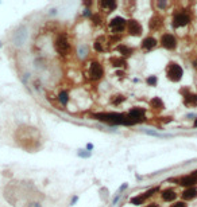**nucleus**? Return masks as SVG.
Masks as SVG:
<instances>
[{"label":"nucleus","instance_id":"1","mask_svg":"<svg viewBox=\"0 0 197 207\" xmlns=\"http://www.w3.org/2000/svg\"><path fill=\"white\" fill-rule=\"evenodd\" d=\"M96 120L104 121L112 125H134L135 122L128 117V114H120V113H99L95 116Z\"/></svg>","mask_w":197,"mask_h":207},{"label":"nucleus","instance_id":"2","mask_svg":"<svg viewBox=\"0 0 197 207\" xmlns=\"http://www.w3.org/2000/svg\"><path fill=\"white\" fill-rule=\"evenodd\" d=\"M54 49L59 55L65 56L70 53V42L65 34H59L54 42Z\"/></svg>","mask_w":197,"mask_h":207},{"label":"nucleus","instance_id":"3","mask_svg":"<svg viewBox=\"0 0 197 207\" xmlns=\"http://www.w3.org/2000/svg\"><path fill=\"white\" fill-rule=\"evenodd\" d=\"M166 75L171 82H178V81H181V78H182L184 70L176 62H170L166 67Z\"/></svg>","mask_w":197,"mask_h":207},{"label":"nucleus","instance_id":"4","mask_svg":"<svg viewBox=\"0 0 197 207\" xmlns=\"http://www.w3.org/2000/svg\"><path fill=\"white\" fill-rule=\"evenodd\" d=\"M104 75V69L100 62H92L88 69V77L92 81H100Z\"/></svg>","mask_w":197,"mask_h":207},{"label":"nucleus","instance_id":"5","mask_svg":"<svg viewBox=\"0 0 197 207\" xmlns=\"http://www.w3.org/2000/svg\"><path fill=\"white\" fill-rule=\"evenodd\" d=\"M190 22V16L186 14V12H177L174 14L173 16V27L174 28H178V27H184L186 24H189Z\"/></svg>","mask_w":197,"mask_h":207},{"label":"nucleus","instance_id":"6","mask_svg":"<svg viewBox=\"0 0 197 207\" xmlns=\"http://www.w3.org/2000/svg\"><path fill=\"white\" fill-rule=\"evenodd\" d=\"M126 26H127V20L121 16H116L109 22V28L112 30L114 34H119L120 31H123Z\"/></svg>","mask_w":197,"mask_h":207},{"label":"nucleus","instance_id":"7","mask_svg":"<svg viewBox=\"0 0 197 207\" xmlns=\"http://www.w3.org/2000/svg\"><path fill=\"white\" fill-rule=\"evenodd\" d=\"M161 46L167 50H173L177 47V39L173 34H164L161 36Z\"/></svg>","mask_w":197,"mask_h":207},{"label":"nucleus","instance_id":"8","mask_svg":"<svg viewBox=\"0 0 197 207\" xmlns=\"http://www.w3.org/2000/svg\"><path fill=\"white\" fill-rule=\"evenodd\" d=\"M26 38H27L26 27H20L19 30H16L14 32V35H12V42H14L15 46H22L26 42Z\"/></svg>","mask_w":197,"mask_h":207},{"label":"nucleus","instance_id":"9","mask_svg":"<svg viewBox=\"0 0 197 207\" xmlns=\"http://www.w3.org/2000/svg\"><path fill=\"white\" fill-rule=\"evenodd\" d=\"M127 30H128V34L132 36H139L142 34L143 28L140 26V23L135 19H131V20L127 22Z\"/></svg>","mask_w":197,"mask_h":207},{"label":"nucleus","instance_id":"10","mask_svg":"<svg viewBox=\"0 0 197 207\" xmlns=\"http://www.w3.org/2000/svg\"><path fill=\"white\" fill-rule=\"evenodd\" d=\"M128 117L131 118L135 124L145 120V109L142 108H132L130 112H128Z\"/></svg>","mask_w":197,"mask_h":207},{"label":"nucleus","instance_id":"11","mask_svg":"<svg viewBox=\"0 0 197 207\" xmlns=\"http://www.w3.org/2000/svg\"><path fill=\"white\" fill-rule=\"evenodd\" d=\"M184 105L188 108H195L197 106V94L196 93H185L184 94Z\"/></svg>","mask_w":197,"mask_h":207},{"label":"nucleus","instance_id":"12","mask_svg":"<svg viewBox=\"0 0 197 207\" xmlns=\"http://www.w3.org/2000/svg\"><path fill=\"white\" fill-rule=\"evenodd\" d=\"M99 5L101 7V9H104V11L112 12L114 9H116L118 3L115 2V0H101V2L99 3Z\"/></svg>","mask_w":197,"mask_h":207},{"label":"nucleus","instance_id":"13","mask_svg":"<svg viewBox=\"0 0 197 207\" xmlns=\"http://www.w3.org/2000/svg\"><path fill=\"white\" fill-rule=\"evenodd\" d=\"M161 198L165 200V202H173L174 199L177 198V194L173 188H166L161 192Z\"/></svg>","mask_w":197,"mask_h":207},{"label":"nucleus","instance_id":"14","mask_svg":"<svg viewBox=\"0 0 197 207\" xmlns=\"http://www.w3.org/2000/svg\"><path fill=\"white\" fill-rule=\"evenodd\" d=\"M155 46H157V39L153 38V36H147L142 40V47L145 50H147V51L149 50H153Z\"/></svg>","mask_w":197,"mask_h":207},{"label":"nucleus","instance_id":"15","mask_svg":"<svg viewBox=\"0 0 197 207\" xmlns=\"http://www.w3.org/2000/svg\"><path fill=\"white\" fill-rule=\"evenodd\" d=\"M182 199L184 200H192L195 199V198H197V188L196 187H189L186 188L185 191L182 192Z\"/></svg>","mask_w":197,"mask_h":207},{"label":"nucleus","instance_id":"16","mask_svg":"<svg viewBox=\"0 0 197 207\" xmlns=\"http://www.w3.org/2000/svg\"><path fill=\"white\" fill-rule=\"evenodd\" d=\"M196 183H197L196 178L192 176V175H189V176L182 178V179H180V180H178V184H180V186H184V187H188V188L193 187Z\"/></svg>","mask_w":197,"mask_h":207},{"label":"nucleus","instance_id":"17","mask_svg":"<svg viewBox=\"0 0 197 207\" xmlns=\"http://www.w3.org/2000/svg\"><path fill=\"white\" fill-rule=\"evenodd\" d=\"M150 106H151V109H154V110H161V109L165 108V104L159 97H153V98L150 100Z\"/></svg>","mask_w":197,"mask_h":207},{"label":"nucleus","instance_id":"18","mask_svg":"<svg viewBox=\"0 0 197 207\" xmlns=\"http://www.w3.org/2000/svg\"><path fill=\"white\" fill-rule=\"evenodd\" d=\"M88 54H89V47H88V45H79L77 46V56H79L80 59H84V58H86L88 56Z\"/></svg>","mask_w":197,"mask_h":207},{"label":"nucleus","instance_id":"19","mask_svg":"<svg viewBox=\"0 0 197 207\" xmlns=\"http://www.w3.org/2000/svg\"><path fill=\"white\" fill-rule=\"evenodd\" d=\"M116 50L120 53V55H123V56H130L134 54V49H131V47H128L126 45H118Z\"/></svg>","mask_w":197,"mask_h":207},{"label":"nucleus","instance_id":"20","mask_svg":"<svg viewBox=\"0 0 197 207\" xmlns=\"http://www.w3.org/2000/svg\"><path fill=\"white\" fill-rule=\"evenodd\" d=\"M162 18L161 16H153L151 19H150V23H149V27H150V30H157V28H159V26L162 24Z\"/></svg>","mask_w":197,"mask_h":207},{"label":"nucleus","instance_id":"21","mask_svg":"<svg viewBox=\"0 0 197 207\" xmlns=\"http://www.w3.org/2000/svg\"><path fill=\"white\" fill-rule=\"evenodd\" d=\"M104 39H105V38H99V39L95 42V50H96V51H99V53L105 51L104 43H109V40H108V42H104Z\"/></svg>","mask_w":197,"mask_h":207},{"label":"nucleus","instance_id":"22","mask_svg":"<svg viewBox=\"0 0 197 207\" xmlns=\"http://www.w3.org/2000/svg\"><path fill=\"white\" fill-rule=\"evenodd\" d=\"M58 101L61 102L62 105H66V104L69 102V93H68L66 90H62V92L58 94Z\"/></svg>","mask_w":197,"mask_h":207},{"label":"nucleus","instance_id":"23","mask_svg":"<svg viewBox=\"0 0 197 207\" xmlns=\"http://www.w3.org/2000/svg\"><path fill=\"white\" fill-rule=\"evenodd\" d=\"M111 63L115 67H123L126 65V61L123 58H111Z\"/></svg>","mask_w":197,"mask_h":207},{"label":"nucleus","instance_id":"24","mask_svg":"<svg viewBox=\"0 0 197 207\" xmlns=\"http://www.w3.org/2000/svg\"><path fill=\"white\" fill-rule=\"evenodd\" d=\"M123 101H126V97L121 96V94H118V96H114L111 98V102L114 104V105H119V104H121Z\"/></svg>","mask_w":197,"mask_h":207},{"label":"nucleus","instance_id":"25","mask_svg":"<svg viewBox=\"0 0 197 207\" xmlns=\"http://www.w3.org/2000/svg\"><path fill=\"white\" fill-rule=\"evenodd\" d=\"M145 200L146 199L143 198V195H138V196H135V198H131V203H132V205H136V206L142 205Z\"/></svg>","mask_w":197,"mask_h":207},{"label":"nucleus","instance_id":"26","mask_svg":"<svg viewBox=\"0 0 197 207\" xmlns=\"http://www.w3.org/2000/svg\"><path fill=\"white\" fill-rule=\"evenodd\" d=\"M158 82V78L155 77V75H150V77L146 78V83L149 85V86H155Z\"/></svg>","mask_w":197,"mask_h":207},{"label":"nucleus","instance_id":"27","mask_svg":"<svg viewBox=\"0 0 197 207\" xmlns=\"http://www.w3.org/2000/svg\"><path fill=\"white\" fill-rule=\"evenodd\" d=\"M143 132H145V133H147V134H150V136H155V137H170L169 134H161V133H158V132L149 131V129H143Z\"/></svg>","mask_w":197,"mask_h":207},{"label":"nucleus","instance_id":"28","mask_svg":"<svg viewBox=\"0 0 197 207\" xmlns=\"http://www.w3.org/2000/svg\"><path fill=\"white\" fill-rule=\"evenodd\" d=\"M92 22H93V24H95V26H99V24H101V15H99V14H95V15H92Z\"/></svg>","mask_w":197,"mask_h":207},{"label":"nucleus","instance_id":"29","mask_svg":"<svg viewBox=\"0 0 197 207\" xmlns=\"http://www.w3.org/2000/svg\"><path fill=\"white\" fill-rule=\"evenodd\" d=\"M155 191H158V188H151V190H149L147 192H145L143 194V198H145V199H147V198H150L151 195H154V192Z\"/></svg>","mask_w":197,"mask_h":207},{"label":"nucleus","instance_id":"30","mask_svg":"<svg viewBox=\"0 0 197 207\" xmlns=\"http://www.w3.org/2000/svg\"><path fill=\"white\" fill-rule=\"evenodd\" d=\"M77 155H79L80 158H89V156H90V152H89V151H80V152L77 153Z\"/></svg>","mask_w":197,"mask_h":207},{"label":"nucleus","instance_id":"31","mask_svg":"<svg viewBox=\"0 0 197 207\" xmlns=\"http://www.w3.org/2000/svg\"><path fill=\"white\" fill-rule=\"evenodd\" d=\"M170 207H188V206H186L184 202H176L174 205H171Z\"/></svg>","mask_w":197,"mask_h":207},{"label":"nucleus","instance_id":"32","mask_svg":"<svg viewBox=\"0 0 197 207\" xmlns=\"http://www.w3.org/2000/svg\"><path fill=\"white\" fill-rule=\"evenodd\" d=\"M84 16H92V14H90V9L89 8L84 9Z\"/></svg>","mask_w":197,"mask_h":207},{"label":"nucleus","instance_id":"33","mask_svg":"<svg viewBox=\"0 0 197 207\" xmlns=\"http://www.w3.org/2000/svg\"><path fill=\"white\" fill-rule=\"evenodd\" d=\"M157 4H158V7H159V8H165V7H166L167 3H166V2H158Z\"/></svg>","mask_w":197,"mask_h":207},{"label":"nucleus","instance_id":"34","mask_svg":"<svg viewBox=\"0 0 197 207\" xmlns=\"http://www.w3.org/2000/svg\"><path fill=\"white\" fill-rule=\"evenodd\" d=\"M29 207H42V206H40L38 202H31L29 205Z\"/></svg>","mask_w":197,"mask_h":207},{"label":"nucleus","instance_id":"35","mask_svg":"<svg viewBox=\"0 0 197 207\" xmlns=\"http://www.w3.org/2000/svg\"><path fill=\"white\" fill-rule=\"evenodd\" d=\"M92 149H93V144H86V151H89L90 152Z\"/></svg>","mask_w":197,"mask_h":207},{"label":"nucleus","instance_id":"36","mask_svg":"<svg viewBox=\"0 0 197 207\" xmlns=\"http://www.w3.org/2000/svg\"><path fill=\"white\" fill-rule=\"evenodd\" d=\"M126 188H127V183H124L123 186H121L120 188H119V192H121V191H123V190H126Z\"/></svg>","mask_w":197,"mask_h":207},{"label":"nucleus","instance_id":"37","mask_svg":"<svg viewBox=\"0 0 197 207\" xmlns=\"http://www.w3.org/2000/svg\"><path fill=\"white\" fill-rule=\"evenodd\" d=\"M77 200H79V198H77V196H74V198H73V199H72V203H70V205H72V206H73V205H74V203H76V202H77Z\"/></svg>","mask_w":197,"mask_h":207},{"label":"nucleus","instance_id":"38","mask_svg":"<svg viewBox=\"0 0 197 207\" xmlns=\"http://www.w3.org/2000/svg\"><path fill=\"white\" fill-rule=\"evenodd\" d=\"M119 199H120V195H119V196H116V198H115V199H114V205H116Z\"/></svg>","mask_w":197,"mask_h":207},{"label":"nucleus","instance_id":"39","mask_svg":"<svg viewBox=\"0 0 197 207\" xmlns=\"http://www.w3.org/2000/svg\"><path fill=\"white\" fill-rule=\"evenodd\" d=\"M147 207H159L157 203H153V205H150V206H147Z\"/></svg>","mask_w":197,"mask_h":207},{"label":"nucleus","instance_id":"40","mask_svg":"<svg viewBox=\"0 0 197 207\" xmlns=\"http://www.w3.org/2000/svg\"><path fill=\"white\" fill-rule=\"evenodd\" d=\"M193 66H195V67L197 69V61H193Z\"/></svg>","mask_w":197,"mask_h":207},{"label":"nucleus","instance_id":"41","mask_svg":"<svg viewBox=\"0 0 197 207\" xmlns=\"http://www.w3.org/2000/svg\"><path fill=\"white\" fill-rule=\"evenodd\" d=\"M193 127H195V128H197V118L195 120V124H193Z\"/></svg>","mask_w":197,"mask_h":207},{"label":"nucleus","instance_id":"42","mask_svg":"<svg viewBox=\"0 0 197 207\" xmlns=\"http://www.w3.org/2000/svg\"><path fill=\"white\" fill-rule=\"evenodd\" d=\"M2 45H3V43H2V42H0V47H2Z\"/></svg>","mask_w":197,"mask_h":207}]
</instances>
